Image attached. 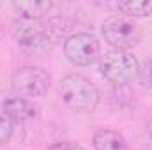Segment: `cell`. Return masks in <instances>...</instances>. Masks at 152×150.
I'll list each match as a JSON object with an SVG mask.
<instances>
[{
	"instance_id": "6da1fadb",
	"label": "cell",
	"mask_w": 152,
	"mask_h": 150,
	"mask_svg": "<svg viewBox=\"0 0 152 150\" xmlns=\"http://www.w3.org/2000/svg\"><path fill=\"white\" fill-rule=\"evenodd\" d=\"M58 94L62 103L75 113H90L99 104V92L96 85L81 74H69L60 81Z\"/></svg>"
},
{
	"instance_id": "7a4b0ae2",
	"label": "cell",
	"mask_w": 152,
	"mask_h": 150,
	"mask_svg": "<svg viewBox=\"0 0 152 150\" xmlns=\"http://www.w3.org/2000/svg\"><path fill=\"white\" fill-rule=\"evenodd\" d=\"M101 30L104 41L110 46H113V50H120V51H127L138 46V42L143 37L140 25L124 14H113L106 18Z\"/></svg>"
},
{
	"instance_id": "3957f363",
	"label": "cell",
	"mask_w": 152,
	"mask_h": 150,
	"mask_svg": "<svg viewBox=\"0 0 152 150\" xmlns=\"http://www.w3.org/2000/svg\"><path fill=\"white\" fill-rule=\"evenodd\" d=\"M99 67H101V74L104 76L108 83L115 87H124L133 78H136L140 64L129 51L110 50L101 57Z\"/></svg>"
},
{
	"instance_id": "277c9868",
	"label": "cell",
	"mask_w": 152,
	"mask_h": 150,
	"mask_svg": "<svg viewBox=\"0 0 152 150\" xmlns=\"http://www.w3.org/2000/svg\"><path fill=\"white\" fill-rule=\"evenodd\" d=\"M51 85V76L48 71L37 66H23L14 71L11 78L12 94L23 97V99H34L42 97Z\"/></svg>"
},
{
	"instance_id": "5b68a950",
	"label": "cell",
	"mask_w": 152,
	"mask_h": 150,
	"mask_svg": "<svg viewBox=\"0 0 152 150\" xmlns=\"http://www.w3.org/2000/svg\"><path fill=\"white\" fill-rule=\"evenodd\" d=\"M64 55L76 67H88L101 58V46L94 36L78 32L64 41Z\"/></svg>"
},
{
	"instance_id": "8992f818",
	"label": "cell",
	"mask_w": 152,
	"mask_h": 150,
	"mask_svg": "<svg viewBox=\"0 0 152 150\" xmlns=\"http://www.w3.org/2000/svg\"><path fill=\"white\" fill-rule=\"evenodd\" d=\"M11 36L20 46L30 48V50L48 48V44H51L46 32V23H42L41 20L39 21L23 20V18L14 20L11 25Z\"/></svg>"
},
{
	"instance_id": "52a82bcc",
	"label": "cell",
	"mask_w": 152,
	"mask_h": 150,
	"mask_svg": "<svg viewBox=\"0 0 152 150\" xmlns=\"http://www.w3.org/2000/svg\"><path fill=\"white\" fill-rule=\"evenodd\" d=\"M2 110L7 113V117L14 122V124H25L36 118L37 115V108L28 101L23 99L16 94L5 95L2 99Z\"/></svg>"
},
{
	"instance_id": "ba28073f",
	"label": "cell",
	"mask_w": 152,
	"mask_h": 150,
	"mask_svg": "<svg viewBox=\"0 0 152 150\" xmlns=\"http://www.w3.org/2000/svg\"><path fill=\"white\" fill-rule=\"evenodd\" d=\"M94 150H127V143L124 136L112 129H99L92 138Z\"/></svg>"
},
{
	"instance_id": "9c48e42d",
	"label": "cell",
	"mask_w": 152,
	"mask_h": 150,
	"mask_svg": "<svg viewBox=\"0 0 152 150\" xmlns=\"http://www.w3.org/2000/svg\"><path fill=\"white\" fill-rule=\"evenodd\" d=\"M53 4L51 2H32V0H21V2H14L12 9L16 11V14L23 20H42L50 11H51Z\"/></svg>"
},
{
	"instance_id": "30bf717a",
	"label": "cell",
	"mask_w": 152,
	"mask_h": 150,
	"mask_svg": "<svg viewBox=\"0 0 152 150\" xmlns=\"http://www.w3.org/2000/svg\"><path fill=\"white\" fill-rule=\"evenodd\" d=\"M118 9L122 11L124 16L127 18H145L152 14V0H127V2H118Z\"/></svg>"
},
{
	"instance_id": "8fae6325",
	"label": "cell",
	"mask_w": 152,
	"mask_h": 150,
	"mask_svg": "<svg viewBox=\"0 0 152 150\" xmlns=\"http://www.w3.org/2000/svg\"><path fill=\"white\" fill-rule=\"evenodd\" d=\"M12 131H14V122L7 117V113L4 110H0V147L11 140Z\"/></svg>"
},
{
	"instance_id": "7c38bea8",
	"label": "cell",
	"mask_w": 152,
	"mask_h": 150,
	"mask_svg": "<svg viewBox=\"0 0 152 150\" xmlns=\"http://www.w3.org/2000/svg\"><path fill=\"white\" fill-rule=\"evenodd\" d=\"M138 81L145 87V88H152V58L145 60L140 67H138Z\"/></svg>"
},
{
	"instance_id": "4fadbf2b",
	"label": "cell",
	"mask_w": 152,
	"mask_h": 150,
	"mask_svg": "<svg viewBox=\"0 0 152 150\" xmlns=\"http://www.w3.org/2000/svg\"><path fill=\"white\" fill-rule=\"evenodd\" d=\"M48 150H85V149L80 147V145H76V143H66V141H62V143H53Z\"/></svg>"
},
{
	"instance_id": "5bb4252c",
	"label": "cell",
	"mask_w": 152,
	"mask_h": 150,
	"mask_svg": "<svg viewBox=\"0 0 152 150\" xmlns=\"http://www.w3.org/2000/svg\"><path fill=\"white\" fill-rule=\"evenodd\" d=\"M147 136L151 138V141H152V118L149 120V124H147Z\"/></svg>"
}]
</instances>
